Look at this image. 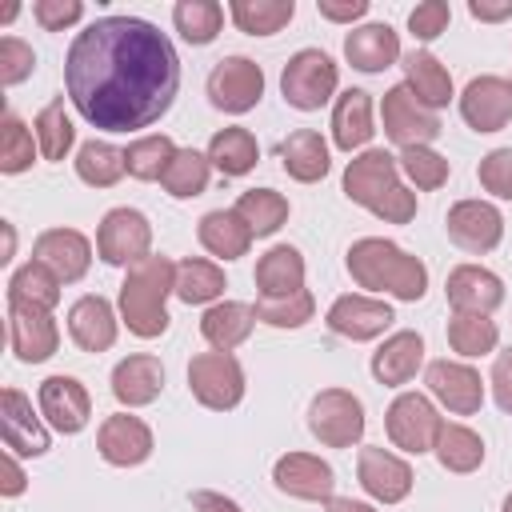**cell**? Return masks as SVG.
Masks as SVG:
<instances>
[{"instance_id": "obj_1", "label": "cell", "mask_w": 512, "mask_h": 512, "mask_svg": "<svg viewBox=\"0 0 512 512\" xmlns=\"http://www.w3.org/2000/svg\"><path fill=\"white\" fill-rule=\"evenodd\" d=\"M72 108L104 132L156 124L180 92V56L172 40L140 16H100L76 32L64 60Z\"/></svg>"}, {"instance_id": "obj_2", "label": "cell", "mask_w": 512, "mask_h": 512, "mask_svg": "<svg viewBox=\"0 0 512 512\" xmlns=\"http://www.w3.org/2000/svg\"><path fill=\"white\" fill-rule=\"evenodd\" d=\"M348 272L368 292H388L396 300H420L428 292V268L384 236H364L348 248Z\"/></svg>"}, {"instance_id": "obj_3", "label": "cell", "mask_w": 512, "mask_h": 512, "mask_svg": "<svg viewBox=\"0 0 512 512\" xmlns=\"http://www.w3.org/2000/svg\"><path fill=\"white\" fill-rule=\"evenodd\" d=\"M168 292H176V264L168 256H144L128 268L120 284V320L132 336L156 340L168 328Z\"/></svg>"}, {"instance_id": "obj_4", "label": "cell", "mask_w": 512, "mask_h": 512, "mask_svg": "<svg viewBox=\"0 0 512 512\" xmlns=\"http://www.w3.org/2000/svg\"><path fill=\"white\" fill-rule=\"evenodd\" d=\"M336 84H340V68H336L332 56L320 52V48H300V52L284 64V72H280V92H284V100H288L292 108H300V112L324 108V104L332 100Z\"/></svg>"}, {"instance_id": "obj_5", "label": "cell", "mask_w": 512, "mask_h": 512, "mask_svg": "<svg viewBox=\"0 0 512 512\" xmlns=\"http://www.w3.org/2000/svg\"><path fill=\"white\" fill-rule=\"evenodd\" d=\"M308 432L324 448H352L364 436V404L348 388H324L308 404Z\"/></svg>"}, {"instance_id": "obj_6", "label": "cell", "mask_w": 512, "mask_h": 512, "mask_svg": "<svg viewBox=\"0 0 512 512\" xmlns=\"http://www.w3.org/2000/svg\"><path fill=\"white\" fill-rule=\"evenodd\" d=\"M188 388L204 408L228 412L244 400V368L232 352H200L188 364Z\"/></svg>"}, {"instance_id": "obj_7", "label": "cell", "mask_w": 512, "mask_h": 512, "mask_svg": "<svg viewBox=\"0 0 512 512\" xmlns=\"http://www.w3.org/2000/svg\"><path fill=\"white\" fill-rule=\"evenodd\" d=\"M384 428H388V440H392L396 448L420 456V452H432V448H436V436H440L444 420H440V412L432 408L428 396H420V392H400V396L388 404V412H384Z\"/></svg>"}, {"instance_id": "obj_8", "label": "cell", "mask_w": 512, "mask_h": 512, "mask_svg": "<svg viewBox=\"0 0 512 512\" xmlns=\"http://www.w3.org/2000/svg\"><path fill=\"white\" fill-rule=\"evenodd\" d=\"M152 224L144 212L136 208H112L104 212L100 228H96V252L104 264H116V268H132L136 260L152 256Z\"/></svg>"}, {"instance_id": "obj_9", "label": "cell", "mask_w": 512, "mask_h": 512, "mask_svg": "<svg viewBox=\"0 0 512 512\" xmlns=\"http://www.w3.org/2000/svg\"><path fill=\"white\" fill-rule=\"evenodd\" d=\"M260 96H264V72L248 56H224L208 72V100H212V108H220L228 116L256 108Z\"/></svg>"}, {"instance_id": "obj_10", "label": "cell", "mask_w": 512, "mask_h": 512, "mask_svg": "<svg viewBox=\"0 0 512 512\" xmlns=\"http://www.w3.org/2000/svg\"><path fill=\"white\" fill-rule=\"evenodd\" d=\"M380 116H384V136L400 148H416V144H432L440 136V116L432 108H424L408 84H392L384 92V104H380Z\"/></svg>"}, {"instance_id": "obj_11", "label": "cell", "mask_w": 512, "mask_h": 512, "mask_svg": "<svg viewBox=\"0 0 512 512\" xmlns=\"http://www.w3.org/2000/svg\"><path fill=\"white\" fill-rule=\"evenodd\" d=\"M8 340H12L16 360H24V364L48 360L60 348V328H56L52 308L8 300Z\"/></svg>"}, {"instance_id": "obj_12", "label": "cell", "mask_w": 512, "mask_h": 512, "mask_svg": "<svg viewBox=\"0 0 512 512\" xmlns=\"http://www.w3.org/2000/svg\"><path fill=\"white\" fill-rule=\"evenodd\" d=\"M396 184H400V164H396V156L384 152V148H364V152L352 156L348 168H344V196H348L352 204L368 208V212H372Z\"/></svg>"}, {"instance_id": "obj_13", "label": "cell", "mask_w": 512, "mask_h": 512, "mask_svg": "<svg viewBox=\"0 0 512 512\" xmlns=\"http://www.w3.org/2000/svg\"><path fill=\"white\" fill-rule=\"evenodd\" d=\"M444 228H448L452 244H460L464 252H476V256L492 252L504 240V216L488 200H456L444 216Z\"/></svg>"}, {"instance_id": "obj_14", "label": "cell", "mask_w": 512, "mask_h": 512, "mask_svg": "<svg viewBox=\"0 0 512 512\" xmlns=\"http://www.w3.org/2000/svg\"><path fill=\"white\" fill-rule=\"evenodd\" d=\"M460 116L472 132H500L512 120V80L476 76L460 92Z\"/></svg>"}, {"instance_id": "obj_15", "label": "cell", "mask_w": 512, "mask_h": 512, "mask_svg": "<svg viewBox=\"0 0 512 512\" xmlns=\"http://www.w3.org/2000/svg\"><path fill=\"white\" fill-rule=\"evenodd\" d=\"M424 384L456 416H472L484 404V380H480V372L468 368V364H460V360H432L428 372H424Z\"/></svg>"}, {"instance_id": "obj_16", "label": "cell", "mask_w": 512, "mask_h": 512, "mask_svg": "<svg viewBox=\"0 0 512 512\" xmlns=\"http://www.w3.org/2000/svg\"><path fill=\"white\" fill-rule=\"evenodd\" d=\"M272 484L284 492V496H296V500H332V488H336V472L328 460L312 456V452H288L272 464Z\"/></svg>"}, {"instance_id": "obj_17", "label": "cell", "mask_w": 512, "mask_h": 512, "mask_svg": "<svg viewBox=\"0 0 512 512\" xmlns=\"http://www.w3.org/2000/svg\"><path fill=\"white\" fill-rule=\"evenodd\" d=\"M356 476H360V488L372 500H380V504H400L412 492V468H408V460H400L396 452L376 448V444L360 448Z\"/></svg>"}, {"instance_id": "obj_18", "label": "cell", "mask_w": 512, "mask_h": 512, "mask_svg": "<svg viewBox=\"0 0 512 512\" xmlns=\"http://www.w3.org/2000/svg\"><path fill=\"white\" fill-rule=\"evenodd\" d=\"M40 416L56 432L76 436L92 416V396L76 376H48L40 384Z\"/></svg>"}, {"instance_id": "obj_19", "label": "cell", "mask_w": 512, "mask_h": 512, "mask_svg": "<svg viewBox=\"0 0 512 512\" xmlns=\"http://www.w3.org/2000/svg\"><path fill=\"white\" fill-rule=\"evenodd\" d=\"M96 448L100 456L112 464V468H136L152 456V428L140 420V416H128V412H116L100 424L96 432Z\"/></svg>"}, {"instance_id": "obj_20", "label": "cell", "mask_w": 512, "mask_h": 512, "mask_svg": "<svg viewBox=\"0 0 512 512\" xmlns=\"http://www.w3.org/2000/svg\"><path fill=\"white\" fill-rule=\"evenodd\" d=\"M0 424H4V448L16 456H44L52 448L48 428L36 420L32 400L20 388L0 392Z\"/></svg>"}, {"instance_id": "obj_21", "label": "cell", "mask_w": 512, "mask_h": 512, "mask_svg": "<svg viewBox=\"0 0 512 512\" xmlns=\"http://www.w3.org/2000/svg\"><path fill=\"white\" fill-rule=\"evenodd\" d=\"M32 256H36L40 264H48V268L60 276V284H72V280H80V276L88 272V264H92V244H88V236L76 232V228H48V232L36 236Z\"/></svg>"}, {"instance_id": "obj_22", "label": "cell", "mask_w": 512, "mask_h": 512, "mask_svg": "<svg viewBox=\"0 0 512 512\" xmlns=\"http://www.w3.org/2000/svg\"><path fill=\"white\" fill-rule=\"evenodd\" d=\"M392 308L384 300H372V296H336L332 308H328V328L344 340H376L384 336V328L392 324Z\"/></svg>"}, {"instance_id": "obj_23", "label": "cell", "mask_w": 512, "mask_h": 512, "mask_svg": "<svg viewBox=\"0 0 512 512\" xmlns=\"http://www.w3.org/2000/svg\"><path fill=\"white\" fill-rule=\"evenodd\" d=\"M444 292H448V304L456 312H484L488 316L492 308L504 304V280L480 264H456L448 272Z\"/></svg>"}, {"instance_id": "obj_24", "label": "cell", "mask_w": 512, "mask_h": 512, "mask_svg": "<svg viewBox=\"0 0 512 512\" xmlns=\"http://www.w3.org/2000/svg\"><path fill=\"white\" fill-rule=\"evenodd\" d=\"M164 388V364L148 352H136V356H124L116 368H112V396L124 404V408H144L160 396Z\"/></svg>"}, {"instance_id": "obj_25", "label": "cell", "mask_w": 512, "mask_h": 512, "mask_svg": "<svg viewBox=\"0 0 512 512\" xmlns=\"http://www.w3.org/2000/svg\"><path fill=\"white\" fill-rule=\"evenodd\" d=\"M68 336L84 352H104L116 344V312L104 296H80L68 308Z\"/></svg>"}, {"instance_id": "obj_26", "label": "cell", "mask_w": 512, "mask_h": 512, "mask_svg": "<svg viewBox=\"0 0 512 512\" xmlns=\"http://www.w3.org/2000/svg\"><path fill=\"white\" fill-rule=\"evenodd\" d=\"M420 360H424V336L412 332V328H404V332H392L372 352V376L380 384H388V388H400V384H408L416 376Z\"/></svg>"}, {"instance_id": "obj_27", "label": "cell", "mask_w": 512, "mask_h": 512, "mask_svg": "<svg viewBox=\"0 0 512 512\" xmlns=\"http://www.w3.org/2000/svg\"><path fill=\"white\" fill-rule=\"evenodd\" d=\"M344 56L360 72H384L400 60V36L392 24H360L344 36Z\"/></svg>"}, {"instance_id": "obj_28", "label": "cell", "mask_w": 512, "mask_h": 512, "mask_svg": "<svg viewBox=\"0 0 512 512\" xmlns=\"http://www.w3.org/2000/svg\"><path fill=\"white\" fill-rule=\"evenodd\" d=\"M256 324V308L240 304V300H216L204 316H200V336L212 344V352H232L252 336Z\"/></svg>"}, {"instance_id": "obj_29", "label": "cell", "mask_w": 512, "mask_h": 512, "mask_svg": "<svg viewBox=\"0 0 512 512\" xmlns=\"http://www.w3.org/2000/svg\"><path fill=\"white\" fill-rule=\"evenodd\" d=\"M280 164H284V172H288L292 180H300V184H316V180H324L328 168H332L328 144H324V136L312 132V128H296V132H288V136L280 140Z\"/></svg>"}, {"instance_id": "obj_30", "label": "cell", "mask_w": 512, "mask_h": 512, "mask_svg": "<svg viewBox=\"0 0 512 512\" xmlns=\"http://www.w3.org/2000/svg\"><path fill=\"white\" fill-rule=\"evenodd\" d=\"M372 96L360 88H348L332 104V144L340 152H356L372 140Z\"/></svg>"}, {"instance_id": "obj_31", "label": "cell", "mask_w": 512, "mask_h": 512, "mask_svg": "<svg viewBox=\"0 0 512 512\" xmlns=\"http://www.w3.org/2000/svg\"><path fill=\"white\" fill-rule=\"evenodd\" d=\"M404 84H408L412 96H416L424 108H432V112H440V108L452 100V76H448V68H444L428 48H416V52L404 56Z\"/></svg>"}, {"instance_id": "obj_32", "label": "cell", "mask_w": 512, "mask_h": 512, "mask_svg": "<svg viewBox=\"0 0 512 512\" xmlns=\"http://www.w3.org/2000/svg\"><path fill=\"white\" fill-rule=\"evenodd\" d=\"M204 252L220 256V260H236L252 248V228L232 212V208H216V212H204L200 216V228H196Z\"/></svg>"}, {"instance_id": "obj_33", "label": "cell", "mask_w": 512, "mask_h": 512, "mask_svg": "<svg viewBox=\"0 0 512 512\" xmlns=\"http://www.w3.org/2000/svg\"><path fill=\"white\" fill-rule=\"evenodd\" d=\"M260 296H292L304 288V256L292 244H276L256 260Z\"/></svg>"}, {"instance_id": "obj_34", "label": "cell", "mask_w": 512, "mask_h": 512, "mask_svg": "<svg viewBox=\"0 0 512 512\" xmlns=\"http://www.w3.org/2000/svg\"><path fill=\"white\" fill-rule=\"evenodd\" d=\"M256 160H260V144L248 128H220L208 140V164L220 168L224 176H244L256 168Z\"/></svg>"}, {"instance_id": "obj_35", "label": "cell", "mask_w": 512, "mask_h": 512, "mask_svg": "<svg viewBox=\"0 0 512 512\" xmlns=\"http://www.w3.org/2000/svg\"><path fill=\"white\" fill-rule=\"evenodd\" d=\"M128 172L124 164V148L108 144V140H88L76 148V176L92 188H112L120 176Z\"/></svg>"}, {"instance_id": "obj_36", "label": "cell", "mask_w": 512, "mask_h": 512, "mask_svg": "<svg viewBox=\"0 0 512 512\" xmlns=\"http://www.w3.org/2000/svg\"><path fill=\"white\" fill-rule=\"evenodd\" d=\"M432 452H436L440 468L460 472V476H464V472H476V468L484 464V440H480L472 428H464V424H444Z\"/></svg>"}, {"instance_id": "obj_37", "label": "cell", "mask_w": 512, "mask_h": 512, "mask_svg": "<svg viewBox=\"0 0 512 512\" xmlns=\"http://www.w3.org/2000/svg\"><path fill=\"white\" fill-rule=\"evenodd\" d=\"M232 212L252 228V236H272L288 220V200L276 188H248L240 192Z\"/></svg>"}, {"instance_id": "obj_38", "label": "cell", "mask_w": 512, "mask_h": 512, "mask_svg": "<svg viewBox=\"0 0 512 512\" xmlns=\"http://www.w3.org/2000/svg\"><path fill=\"white\" fill-rule=\"evenodd\" d=\"M224 292V268L200 256H188L176 264V296L184 304H212Z\"/></svg>"}, {"instance_id": "obj_39", "label": "cell", "mask_w": 512, "mask_h": 512, "mask_svg": "<svg viewBox=\"0 0 512 512\" xmlns=\"http://www.w3.org/2000/svg\"><path fill=\"white\" fill-rule=\"evenodd\" d=\"M228 12H232V20H236L240 32H248V36H272V32H280L296 16V4L292 0H232Z\"/></svg>"}, {"instance_id": "obj_40", "label": "cell", "mask_w": 512, "mask_h": 512, "mask_svg": "<svg viewBox=\"0 0 512 512\" xmlns=\"http://www.w3.org/2000/svg\"><path fill=\"white\" fill-rule=\"evenodd\" d=\"M496 340H500V328L484 312H452V320H448L452 352H460V356H488V352H496Z\"/></svg>"}, {"instance_id": "obj_41", "label": "cell", "mask_w": 512, "mask_h": 512, "mask_svg": "<svg viewBox=\"0 0 512 512\" xmlns=\"http://www.w3.org/2000/svg\"><path fill=\"white\" fill-rule=\"evenodd\" d=\"M8 300H24V304H40V308H56L60 300V276L40 264L36 256L28 264H20L8 280Z\"/></svg>"}, {"instance_id": "obj_42", "label": "cell", "mask_w": 512, "mask_h": 512, "mask_svg": "<svg viewBox=\"0 0 512 512\" xmlns=\"http://www.w3.org/2000/svg\"><path fill=\"white\" fill-rule=\"evenodd\" d=\"M180 148L172 144V136H140V140H132L128 148H124V164H128V176H136V180H164V172H168V164H172V156H176Z\"/></svg>"}, {"instance_id": "obj_43", "label": "cell", "mask_w": 512, "mask_h": 512, "mask_svg": "<svg viewBox=\"0 0 512 512\" xmlns=\"http://www.w3.org/2000/svg\"><path fill=\"white\" fill-rule=\"evenodd\" d=\"M208 152H196V148H180L176 156H172V164H168V172H164V192L168 196H176V200H192V196H200L204 188H208Z\"/></svg>"}, {"instance_id": "obj_44", "label": "cell", "mask_w": 512, "mask_h": 512, "mask_svg": "<svg viewBox=\"0 0 512 512\" xmlns=\"http://www.w3.org/2000/svg\"><path fill=\"white\" fill-rule=\"evenodd\" d=\"M172 24L188 44H212L224 24V8L216 0H180L172 8Z\"/></svg>"}, {"instance_id": "obj_45", "label": "cell", "mask_w": 512, "mask_h": 512, "mask_svg": "<svg viewBox=\"0 0 512 512\" xmlns=\"http://www.w3.org/2000/svg\"><path fill=\"white\" fill-rule=\"evenodd\" d=\"M72 140H76V128L64 112V96H56L36 112V144H40L44 160H64Z\"/></svg>"}, {"instance_id": "obj_46", "label": "cell", "mask_w": 512, "mask_h": 512, "mask_svg": "<svg viewBox=\"0 0 512 512\" xmlns=\"http://www.w3.org/2000/svg\"><path fill=\"white\" fill-rule=\"evenodd\" d=\"M312 312H316V300L308 288H300L292 296H260L256 300V320L268 328H300L312 320Z\"/></svg>"}, {"instance_id": "obj_47", "label": "cell", "mask_w": 512, "mask_h": 512, "mask_svg": "<svg viewBox=\"0 0 512 512\" xmlns=\"http://www.w3.org/2000/svg\"><path fill=\"white\" fill-rule=\"evenodd\" d=\"M32 160H36V144H32L28 124L16 112H4V120H0V172L16 176V172L32 168Z\"/></svg>"}, {"instance_id": "obj_48", "label": "cell", "mask_w": 512, "mask_h": 512, "mask_svg": "<svg viewBox=\"0 0 512 512\" xmlns=\"http://www.w3.org/2000/svg\"><path fill=\"white\" fill-rule=\"evenodd\" d=\"M396 164H400V172L416 184V188H424V192H432V188H440V184H448V160L436 152V148H428V144H416V148H400V156H396Z\"/></svg>"}, {"instance_id": "obj_49", "label": "cell", "mask_w": 512, "mask_h": 512, "mask_svg": "<svg viewBox=\"0 0 512 512\" xmlns=\"http://www.w3.org/2000/svg\"><path fill=\"white\" fill-rule=\"evenodd\" d=\"M476 176H480L484 192H492L496 200H512V148H492L480 160Z\"/></svg>"}, {"instance_id": "obj_50", "label": "cell", "mask_w": 512, "mask_h": 512, "mask_svg": "<svg viewBox=\"0 0 512 512\" xmlns=\"http://www.w3.org/2000/svg\"><path fill=\"white\" fill-rule=\"evenodd\" d=\"M32 68H36V52H32L24 40L4 36V40H0V84L12 88V84H20V80H28Z\"/></svg>"}, {"instance_id": "obj_51", "label": "cell", "mask_w": 512, "mask_h": 512, "mask_svg": "<svg viewBox=\"0 0 512 512\" xmlns=\"http://www.w3.org/2000/svg\"><path fill=\"white\" fill-rule=\"evenodd\" d=\"M448 20H452V8L444 0H424L408 12V28H412L416 40H436L448 28Z\"/></svg>"}, {"instance_id": "obj_52", "label": "cell", "mask_w": 512, "mask_h": 512, "mask_svg": "<svg viewBox=\"0 0 512 512\" xmlns=\"http://www.w3.org/2000/svg\"><path fill=\"white\" fill-rule=\"evenodd\" d=\"M32 16H36L40 28L64 32V28H72V24L84 16V4H80V0H36V4H32Z\"/></svg>"}, {"instance_id": "obj_53", "label": "cell", "mask_w": 512, "mask_h": 512, "mask_svg": "<svg viewBox=\"0 0 512 512\" xmlns=\"http://www.w3.org/2000/svg\"><path fill=\"white\" fill-rule=\"evenodd\" d=\"M372 216H380V220H388V224H408V220L416 216V192H408L404 184H396V188L372 208Z\"/></svg>"}, {"instance_id": "obj_54", "label": "cell", "mask_w": 512, "mask_h": 512, "mask_svg": "<svg viewBox=\"0 0 512 512\" xmlns=\"http://www.w3.org/2000/svg\"><path fill=\"white\" fill-rule=\"evenodd\" d=\"M488 384H492V396H496V404H500V412H508V416H512V348H504V352H496V360H492V376H488Z\"/></svg>"}, {"instance_id": "obj_55", "label": "cell", "mask_w": 512, "mask_h": 512, "mask_svg": "<svg viewBox=\"0 0 512 512\" xmlns=\"http://www.w3.org/2000/svg\"><path fill=\"white\" fill-rule=\"evenodd\" d=\"M316 12L324 20H336V24H352L368 12V0H316Z\"/></svg>"}, {"instance_id": "obj_56", "label": "cell", "mask_w": 512, "mask_h": 512, "mask_svg": "<svg viewBox=\"0 0 512 512\" xmlns=\"http://www.w3.org/2000/svg\"><path fill=\"white\" fill-rule=\"evenodd\" d=\"M24 488H28V476H24L20 460H16V452H4V484H0V492L12 500V496H20Z\"/></svg>"}, {"instance_id": "obj_57", "label": "cell", "mask_w": 512, "mask_h": 512, "mask_svg": "<svg viewBox=\"0 0 512 512\" xmlns=\"http://www.w3.org/2000/svg\"><path fill=\"white\" fill-rule=\"evenodd\" d=\"M192 508L196 512H240L236 500H228L224 492H208V488H196L192 492Z\"/></svg>"}, {"instance_id": "obj_58", "label": "cell", "mask_w": 512, "mask_h": 512, "mask_svg": "<svg viewBox=\"0 0 512 512\" xmlns=\"http://www.w3.org/2000/svg\"><path fill=\"white\" fill-rule=\"evenodd\" d=\"M468 12L484 24H496V20H508L512 16V0H500V4H488V0H468Z\"/></svg>"}, {"instance_id": "obj_59", "label": "cell", "mask_w": 512, "mask_h": 512, "mask_svg": "<svg viewBox=\"0 0 512 512\" xmlns=\"http://www.w3.org/2000/svg\"><path fill=\"white\" fill-rule=\"evenodd\" d=\"M328 512H376V508L364 504V500H352V496H332L328 500Z\"/></svg>"}, {"instance_id": "obj_60", "label": "cell", "mask_w": 512, "mask_h": 512, "mask_svg": "<svg viewBox=\"0 0 512 512\" xmlns=\"http://www.w3.org/2000/svg\"><path fill=\"white\" fill-rule=\"evenodd\" d=\"M12 248H16V232H12V224H4V256H0L4 264L12 260Z\"/></svg>"}, {"instance_id": "obj_61", "label": "cell", "mask_w": 512, "mask_h": 512, "mask_svg": "<svg viewBox=\"0 0 512 512\" xmlns=\"http://www.w3.org/2000/svg\"><path fill=\"white\" fill-rule=\"evenodd\" d=\"M500 512H512V492L504 496V504H500Z\"/></svg>"}]
</instances>
